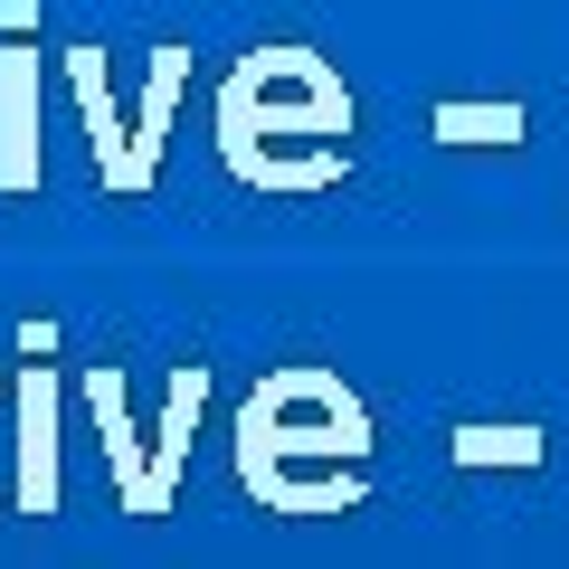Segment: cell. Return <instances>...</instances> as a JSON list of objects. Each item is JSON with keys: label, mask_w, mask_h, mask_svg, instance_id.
<instances>
[{"label": "cell", "mask_w": 569, "mask_h": 569, "mask_svg": "<svg viewBox=\"0 0 569 569\" xmlns=\"http://www.w3.org/2000/svg\"><path fill=\"white\" fill-rule=\"evenodd\" d=\"M209 133H219V162L238 171L247 190H266V200H323V190L351 181L361 104H351L342 67H332L323 48L266 39L219 77Z\"/></svg>", "instance_id": "1"}, {"label": "cell", "mask_w": 569, "mask_h": 569, "mask_svg": "<svg viewBox=\"0 0 569 569\" xmlns=\"http://www.w3.org/2000/svg\"><path fill=\"white\" fill-rule=\"evenodd\" d=\"M238 466L266 503L284 512H332L361 493L370 466V408L351 399L332 370L295 361V370H266L238 408Z\"/></svg>", "instance_id": "2"}, {"label": "cell", "mask_w": 569, "mask_h": 569, "mask_svg": "<svg viewBox=\"0 0 569 569\" xmlns=\"http://www.w3.org/2000/svg\"><path fill=\"white\" fill-rule=\"evenodd\" d=\"M67 67V96H77L86 114V152H96V181L114 190V200H152L162 190V162H171V123H181V86H190V48L162 39L152 58H142V104L123 114L114 104V67H104V48H58Z\"/></svg>", "instance_id": "3"}, {"label": "cell", "mask_w": 569, "mask_h": 569, "mask_svg": "<svg viewBox=\"0 0 569 569\" xmlns=\"http://www.w3.org/2000/svg\"><path fill=\"white\" fill-rule=\"evenodd\" d=\"M200 361L171 380V427L142 447L133 427H123V380L114 370H86V399H96V418H104V456H114V485H123V503L133 512H162L171 503V475H181V456H190V418H200Z\"/></svg>", "instance_id": "4"}, {"label": "cell", "mask_w": 569, "mask_h": 569, "mask_svg": "<svg viewBox=\"0 0 569 569\" xmlns=\"http://www.w3.org/2000/svg\"><path fill=\"white\" fill-rule=\"evenodd\" d=\"M39 0H0V190H39Z\"/></svg>", "instance_id": "5"}, {"label": "cell", "mask_w": 569, "mask_h": 569, "mask_svg": "<svg viewBox=\"0 0 569 569\" xmlns=\"http://www.w3.org/2000/svg\"><path fill=\"white\" fill-rule=\"evenodd\" d=\"M531 133V104H466V96H437L427 104V142H447V152H512Z\"/></svg>", "instance_id": "6"}, {"label": "cell", "mask_w": 569, "mask_h": 569, "mask_svg": "<svg viewBox=\"0 0 569 569\" xmlns=\"http://www.w3.org/2000/svg\"><path fill=\"white\" fill-rule=\"evenodd\" d=\"M20 418H29V493L48 503V370H39V351L20 370Z\"/></svg>", "instance_id": "7"}, {"label": "cell", "mask_w": 569, "mask_h": 569, "mask_svg": "<svg viewBox=\"0 0 569 569\" xmlns=\"http://www.w3.org/2000/svg\"><path fill=\"white\" fill-rule=\"evenodd\" d=\"M456 456H512V466H531V456H541V437H531V427H466V437H456Z\"/></svg>", "instance_id": "8"}]
</instances>
